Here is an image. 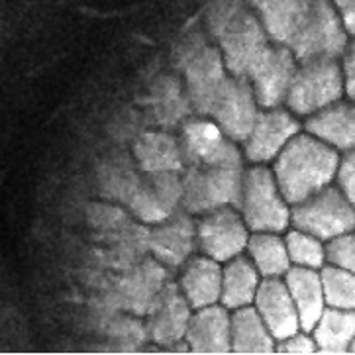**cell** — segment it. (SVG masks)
Returning a JSON list of instances; mask_svg holds the SVG:
<instances>
[{"label": "cell", "mask_w": 355, "mask_h": 355, "mask_svg": "<svg viewBox=\"0 0 355 355\" xmlns=\"http://www.w3.org/2000/svg\"><path fill=\"white\" fill-rule=\"evenodd\" d=\"M340 155L318 138L298 132L275 157L273 175L285 200L293 207L332 184Z\"/></svg>", "instance_id": "obj_1"}, {"label": "cell", "mask_w": 355, "mask_h": 355, "mask_svg": "<svg viewBox=\"0 0 355 355\" xmlns=\"http://www.w3.org/2000/svg\"><path fill=\"white\" fill-rule=\"evenodd\" d=\"M238 210L252 232L281 234L291 224V208L277 184L273 169L253 163L243 171Z\"/></svg>", "instance_id": "obj_2"}, {"label": "cell", "mask_w": 355, "mask_h": 355, "mask_svg": "<svg viewBox=\"0 0 355 355\" xmlns=\"http://www.w3.org/2000/svg\"><path fill=\"white\" fill-rule=\"evenodd\" d=\"M243 165H193L184 167L181 207L189 214H202L220 207H238Z\"/></svg>", "instance_id": "obj_3"}, {"label": "cell", "mask_w": 355, "mask_h": 355, "mask_svg": "<svg viewBox=\"0 0 355 355\" xmlns=\"http://www.w3.org/2000/svg\"><path fill=\"white\" fill-rule=\"evenodd\" d=\"M347 44L349 34L345 32L332 0H314L288 47L297 63H306L316 59L342 58Z\"/></svg>", "instance_id": "obj_4"}, {"label": "cell", "mask_w": 355, "mask_h": 355, "mask_svg": "<svg viewBox=\"0 0 355 355\" xmlns=\"http://www.w3.org/2000/svg\"><path fill=\"white\" fill-rule=\"evenodd\" d=\"M344 96V75L338 59H316L297 67L285 103L295 116H310Z\"/></svg>", "instance_id": "obj_5"}, {"label": "cell", "mask_w": 355, "mask_h": 355, "mask_svg": "<svg viewBox=\"0 0 355 355\" xmlns=\"http://www.w3.org/2000/svg\"><path fill=\"white\" fill-rule=\"evenodd\" d=\"M291 224L322 241H330L355 230V208L340 187H324L291 208Z\"/></svg>", "instance_id": "obj_6"}, {"label": "cell", "mask_w": 355, "mask_h": 355, "mask_svg": "<svg viewBox=\"0 0 355 355\" xmlns=\"http://www.w3.org/2000/svg\"><path fill=\"white\" fill-rule=\"evenodd\" d=\"M220 53L232 77L248 79L265 49L271 46V37L253 10H243L218 37Z\"/></svg>", "instance_id": "obj_7"}, {"label": "cell", "mask_w": 355, "mask_h": 355, "mask_svg": "<svg viewBox=\"0 0 355 355\" xmlns=\"http://www.w3.org/2000/svg\"><path fill=\"white\" fill-rule=\"evenodd\" d=\"M195 234L202 253L218 263H226L245 252L250 240V228L236 207H220L202 212L195 222Z\"/></svg>", "instance_id": "obj_8"}, {"label": "cell", "mask_w": 355, "mask_h": 355, "mask_svg": "<svg viewBox=\"0 0 355 355\" xmlns=\"http://www.w3.org/2000/svg\"><path fill=\"white\" fill-rule=\"evenodd\" d=\"M259 114L252 85L241 77H226L218 91L208 116L232 141H241L250 136L253 122Z\"/></svg>", "instance_id": "obj_9"}, {"label": "cell", "mask_w": 355, "mask_h": 355, "mask_svg": "<svg viewBox=\"0 0 355 355\" xmlns=\"http://www.w3.org/2000/svg\"><path fill=\"white\" fill-rule=\"evenodd\" d=\"M181 148L187 165H243L240 149L224 136L214 120L191 116L181 126Z\"/></svg>", "instance_id": "obj_10"}, {"label": "cell", "mask_w": 355, "mask_h": 355, "mask_svg": "<svg viewBox=\"0 0 355 355\" xmlns=\"http://www.w3.org/2000/svg\"><path fill=\"white\" fill-rule=\"evenodd\" d=\"M297 67L291 47L271 42L248 77L255 101L261 108H277L285 103Z\"/></svg>", "instance_id": "obj_11"}, {"label": "cell", "mask_w": 355, "mask_h": 355, "mask_svg": "<svg viewBox=\"0 0 355 355\" xmlns=\"http://www.w3.org/2000/svg\"><path fill=\"white\" fill-rule=\"evenodd\" d=\"M167 283L169 279L165 265L155 259H141L124 269L122 275L116 277L112 281V291L124 312L134 316H146Z\"/></svg>", "instance_id": "obj_12"}, {"label": "cell", "mask_w": 355, "mask_h": 355, "mask_svg": "<svg viewBox=\"0 0 355 355\" xmlns=\"http://www.w3.org/2000/svg\"><path fill=\"white\" fill-rule=\"evenodd\" d=\"M183 198V183L179 173H146L132 195L128 208L141 224H159L173 216Z\"/></svg>", "instance_id": "obj_13"}, {"label": "cell", "mask_w": 355, "mask_h": 355, "mask_svg": "<svg viewBox=\"0 0 355 355\" xmlns=\"http://www.w3.org/2000/svg\"><path fill=\"white\" fill-rule=\"evenodd\" d=\"M300 132V122L293 112L283 108H265L253 122L250 136L243 139L245 159L252 163L275 161L291 139Z\"/></svg>", "instance_id": "obj_14"}, {"label": "cell", "mask_w": 355, "mask_h": 355, "mask_svg": "<svg viewBox=\"0 0 355 355\" xmlns=\"http://www.w3.org/2000/svg\"><path fill=\"white\" fill-rule=\"evenodd\" d=\"M181 69L184 73V91L191 108L196 114L208 116L222 83L228 77L220 49L210 44L202 46Z\"/></svg>", "instance_id": "obj_15"}, {"label": "cell", "mask_w": 355, "mask_h": 355, "mask_svg": "<svg viewBox=\"0 0 355 355\" xmlns=\"http://www.w3.org/2000/svg\"><path fill=\"white\" fill-rule=\"evenodd\" d=\"M191 314H193V309L187 302L179 285L167 283L163 286L157 300L153 302V306L146 314L149 340L165 349L183 342Z\"/></svg>", "instance_id": "obj_16"}, {"label": "cell", "mask_w": 355, "mask_h": 355, "mask_svg": "<svg viewBox=\"0 0 355 355\" xmlns=\"http://www.w3.org/2000/svg\"><path fill=\"white\" fill-rule=\"evenodd\" d=\"M195 241V222L184 210H177L173 216L153 224L149 230V252L167 269L183 267L193 255Z\"/></svg>", "instance_id": "obj_17"}, {"label": "cell", "mask_w": 355, "mask_h": 355, "mask_svg": "<svg viewBox=\"0 0 355 355\" xmlns=\"http://www.w3.org/2000/svg\"><path fill=\"white\" fill-rule=\"evenodd\" d=\"M253 306L265 322V326L269 328L271 336L275 338V342L285 340L291 334L300 330L297 306L281 277L263 279L259 283L253 298Z\"/></svg>", "instance_id": "obj_18"}, {"label": "cell", "mask_w": 355, "mask_h": 355, "mask_svg": "<svg viewBox=\"0 0 355 355\" xmlns=\"http://www.w3.org/2000/svg\"><path fill=\"white\" fill-rule=\"evenodd\" d=\"M184 344L193 354H232V316L228 309L210 304L191 314Z\"/></svg>", "instance_id": "obj_19"}, {"label": "cell", "mask_w": 355, "mask_h": 355, "mask_svg": "<svg viewBox=\"0 0 355 355\" xmlns=\"http://www.w3.org/2000/svg\"><path fill=\"white\" fill-rule=\"evenodd\" d=\"M134 161L144 173H181L187 167L181 141L171 132H139L132 144Z\"/></svg>", "instance_id": "obj_20"}, {"label": "cell", "mask_w": 355, "mask_h": 355, "mask_svg": "<svg viewBox=\"0 0 355 355\" xmlns=\"http://www.w3.org/2000/svg\"><path fill=\"white\" fill-rule=\"evenodd\" d=\"M304 130L310 136L328 144L336 151H349L355 148V104L349 101H336L314 114L306 116Z\"/></svg>", "instance_id": "obj_21"}, {"label": "cell", "mask_w": 355, "mask_h": 355, "mask_svg": "<svg viewBox=\"0 0 355 355\" xmlns=\"http://www.w3.org/2000/svg\"><path fill=\"white\" fill-rule=\"evenodd\" d=\"M314 0H250L271 42L288 46Z\"/></svg>", "instance_id": "obj_22"}, {"label": "cell", "mask_w": 355, "mask_h": 355, "mask_svg": "<svg viewBox=\"0 0 355 355\" xmlns=\"http://www.w3.org/2000/svg\"><path fill=\"white\" fill-rule=\"evenodd\" d=\"M179 288L193 310L216 304L222 291V267L208 255L191 257L183 265Z\"/></svg>", "instance_id": "obj_23"}, {"label": "cell", "mask_w": 355, "mask_h": 355, "mask_svg": "<svg viewBox=\"0 0 355 355\" xmlns=\"http://www.w3.org/2000/svg\"><path fill=\"white\" fill-rule=\"evenodd\" d=\"M283 277H285L283 281L291 293V298L297 306L300 330L312 332V328L316 326V322L326 309L320 273L316 269L295 265V267H288V271Z\"/></svg>", "instance_id": "obj_24"}, {"label": "cell", "mask_w": 355, "mask_h": 355, "mask_svg": "<svg viewBox=\"0 0 355 355\" xmlns=\"http://www.w3.org/2000/svg\"><path fill=\"white\" fill-rule=\"evenodd\" d=\"M98 241H103L104 250L98 253L101 261L112 269H128L136 265L146 257L149 252V228L141 224L128 222L126 226L104 232L98 236Z\"/></svg>", "instance_id": "obj_25"}, {"label": "cell", "mask_w": 355, "mask_h": 355, "mask_svg": "<svg viewBox=\"0 0 355 355\" xmlns=\"http://www.w3.org/2000/svg\"><path fill=\"white\" fill-rule=\"evenodd\" d=\"M259 271L250 257L236 255L226 267L222 269V291H220V302L228 310H238L253 304V298L259 286Z\"/></svg>", "instance_id": "obj_26"}, {"label": "cell", "mask_w": 355, "mask_h": 355, "mask_svg": "<svg viewBox=\"0 0 355 355\" xmlns=\"http://www.w3.org/2000/svg\"><path fill=\"white\" fill-rule=\"evenodd\" d=\"M153 122L165 130L183 124L191 114V103L181 83L173 77H159L151 87L148 96Z\"/></svg>", "instance_id": "obj_27"}, {"label": "cell", "mask_w": 355, "mask_h": 355, "mask_svg": "<svg viewBox=\"0 0 355 355\" xmlns=\"http://www.w3.org/2000/svg\"><path fill=\"white\" fill-rule=\"evenodd\" d=\"M310 334L318 354H349L355 338V310L326 306Z\"/></svg>", "instance_id": "obj_28"}, {"label": "cell", "mask_w": 355, "mask_h": 355, "mask_svg": "<svg viewBox=\"0 0 355 355\" xmlns=\"http://www.w3.org/2000/svg\"><path fill=\"white\" fill-rule=\"evenodd\" d=\"M275 338L265 326L255 306L234 310L232 354H275Z\"/></svg>", "instance_id": "obj_29"}, {"label": "cell", "mask_w": 355, "mask_h": 355, "mask_svg": "<svg viewBox=\"0 0 355 355\" xmlns=\"http://www.w3.org/2000/svg\"><path fill=\"white\" fill-rule=\"evenodd\" d=\"M245 250L263 279L283 277L291 267L285 240L275 232H253Z\"/></svg>", "instance_id": "obj_30"}, {"label": "cell", "mask_w": 355, "mask_h": 355, "mask_svg": "<svg viewBox=\"0 0 355 355\" xmlns=\"http://www.w3.org/2000/svg\"><path fill=\"white\" fill-rule=\"evenodd\" d=\"M141 177L132 165V159L124 155H112L98 167V189L106 200L128 205L136 193Z\"/></svg>", "instance_id": "obj_31"}, {"label": "cell", "mask_w": 355, "mask_h": 355, "mask_svg": "<svg viewBox=\"0 0 355 355\" xmlns=\"http://www.w3.org/2000/svg\"><path fill=\"white\" fill-rule=\"evenodd\" d=\"M322 291L326 306L355 310V275L336 265H324L320 269Z\"/></svg>", "instance_id": "obj_32"}, {"label": "cell", "mask_w": 355, "mask_h": 355, "mask_svg": "<svg viewBox=\"0 0 355 355\" xmlns=\"http://www.w3.org/2000/svg\"><path fill=\"white\" fill-rule=\"evenodd\" d=\"M285 245L291 263L297 267H306V269L318 271L326 265V245L309 232L297 228L286 232Z\"/></svg>", "instance_id": "obj_33"}, {"label": "cell", "mask_w": 355, "mask_h": 355, "mask_svg": "<svg viewBox=\"0 0 355 355\" xmlns=\"http://www.w3.org/2000/svg\"><path fill=\"white\" fill-rule=\"evenodd\" d=\"M106 336L110 340V347L116 352H136L149 340L146 324L138 320V316H118L106 324Z\"/></svg>", "instance_id": "obj_34"}, {"label": "cell", "mask_w": 355, "mask_h": 355, "mask_svg": "<svg viewBox=\"0 0 355 355\" xmlns=\"http://www.w3.org/2000/svg\"><path fill=\"white\" fill-rule=\"evenodd\" d=\"M250 0H210L207 10L208 32L214 37H220L222 32L234 22L241 12L248 10Z\"/></svg>", "instance_id": "obj_35"}, {"label": "cell", "mask_w": 355, "mask_h": 355, "mask_svg": "<svg viewBox=\"0 0 355 355\" xmlns=\"http://www.w3.org/2000/svg\"><path fill=\"white\" fill-rule=\"evenodd\" d=\"M89 224L92 228L98 230L101 234L104 232H114V230L126 226L130 222V216L120 207L108 205V202H94L89 207Z\"/></svg>", "instance_id": "obj_36"}, {"label": "cell", "mask_w": 355, "mask_h": 355, "mask_svg": "<svg viewBox=\"0 0 355 355\" xmlns=\"http://www.w3.org/2000/svg\"><path fill=\"white\" fill-rule=\"evenodd\" d=\"M326 261L355 275V232H347L328 241Z\"/></svg>", "instance_id": "obj_37"}, {"label": "cell", "mask_w": 355, "mask_h": 355, "mask_svg": "<svg viewBox=\"0 0 355 355\" xmlns=\"http://www.w3.org/2000/svg\"><path fill=\"white\" fill-rule=\"evenodd\" d=\"M336 181H338L340 191L344 193L345 198L355 208V148L345 151L344 157H340L338 171H336Z\"/></svg>", "instance_id": "obj_38"}, {"label": "cell", "mask_w": 355, "mask_h": 355, "mask_svg": "<svg viewBox=\"0 0 355 355\" xmlns=\"http://www.w3.org/2000/svg\"><path fill=\"white\" fill-rule=\"evenodd\" d=\"M275 354H318V347L314 344V338L310 336V332L298 330L285 340L277 342Z\"/></svg>", "instance_id": "obj_39"}, {"label": "cell", "mask_w": 355, "mask_h": 355, "mask_svg": "<svg viewBox=\"0 0 355 355\" xmlns=\"http://www.w3.org/2000/svg\"><path fill=\"white\" fill-rule=\"evenodd\" d=\"M342 61V75H344V92L347 98L355 104V40L347 44Z\"/></svg>", "instance_id": "obj_40"}, {"label": "cell", "mask_w": 355, "mask_h": 355, "mask_svg": "<svg viewBox=\"0 0 355 355\" xmlns=\"http://www.w3.org/2000/svg\"><path fill=\"white\" fill-rule=\"evenodd\" d=\"M332 4L344 22L345 32L355 37V0H332Z\"/></svg>", "instance_id": "obj_41"}, {"label": "cell", "mask_w": 355, "mask_h": 355, "mask_svg": "<svg viewBox=\"0 0 355 355\" xmlns=\"http://www.w3.org/2000/svg\"><path fill=\"white\" fill-rule=\"evenodd\" d=\"M349 354H355V338L354 342H352V347H349Z\"/></svg>", "instance_id": "obj_42"}]
</instances>
